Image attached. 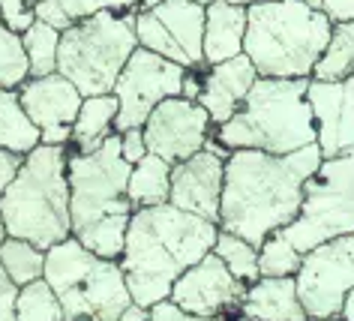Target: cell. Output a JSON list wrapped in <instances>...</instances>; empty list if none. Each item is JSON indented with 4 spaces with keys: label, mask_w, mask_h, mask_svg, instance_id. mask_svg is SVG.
<instances>
[{
    "label": "cell",
    "mask_w": 354,
    "mask_h": 321,
    "mask_svg": "<svg viewBox=\"0 0 354 321\" xmlns=\"http://www.w3.org/2000/svg\"><path fill=\"white\" fill-rule=\"evenodd\" d=\"M0 21L15 33H24L37 21V0H0Z\"/></svg>",
    "instance_id": "1f68e13d"
},
{
    "label": "cell",
    "mask_w": 354,
    "mask_h": 321,
    "mask_svg": "<svg viewBox=\"0 0 354 321\" xmlns=\"http://www.w3.org/2000/svg\"><path fill=\"white\" fill-rule=\"evenodd\" d=\"M15 297H19V285L0 267V321H15Z\"/></svg>",
    "instance_id": "d590c367"
},
{
    "label": "cell",
    "mask_w": 354,
    "mask_h": 321,
    "mask_svg": "<svg viewBox=\"0 0 354 321\" xmlns=\"http://www.w3.org/2000/svg\"><path fill=\"white\" fill-rule=\"evenodd\" d=\"M300 262H304V253H300L282 231H273V235L259 246L261 276H295L300 270Z\"/></svg>",
    "instance_id": "f546056e"
},
{
    "label": "cell",
    "mask_w": 354,
    "mask_h": 321,
    "mask_svg": "<svg viewBox=\"0 0 354 321\" xmlns=\"http://www.w3.org/2000/svg\"><path fill=\"white\" fill-rule=\"evenodd\" d=\"M205 19L207 6L196 0H165L153 10H136L138 46L187 69L201 66L205 64Z\"/></svg>",
    "instance_id": "8fae6325"
},
{
    "label": "cell",
    "mask_w": 354,
    "mask_h": 321,
    "mask_svg": "<svg viewBox=\"0 0 354 321\" xmlns=\"http://www.w3.org/2000/svg\"><path fill=\"white\" fill-rule=\"evenodd\" d=\"M246 6L232 0H210L205 19V64H223L243 55Z\"/></svg>",
    "instance_id": "ffe728a7"
},
{
    "label": "cell",
    "mask_w": 354,
    "mask_h": 321,
    "mask_svg": "<svg viewBox=\"0 0 354 321\" xmlns=\"http://www.w3.org/2000/svg\"><path fill=\"white\" fill-rule=\"evenodd\" d=\"M64 10L69 12V19H87V15H96L102 10H118V12H136L138 0H60Z\"/></svg>",
    "instance_id": "4dcf8cb0"
},
{
    "label": "cell",
    "mask_w": 354,
    "mask_h": 321,
    "mask_svg": "<svg viewBox=\"0 0 354 321\" xmlns=\"http://www.w3.org/2000/svg\"><path fill=\"white\" fill-rule=\"evenodd\" d=\"M75 321H93V318H87V315H84V318H75Z\"/></svg>",
    "instance_id": "7dc6e473"
},
{
    "label": "cell",
    "mask_w": 354,
    "mask_h": 321,
    "mask_svg": "<svg viewBox=\"0 0 354 321\" xmlns=\"http://www.w3.org/2000/svg\"><path fill=\"white\" fill-rule=\"evenodd\" d=\"M300 3H306V6H313V10H322V3H324V0H300Z\"/></svg>",
    "instance_id": "7bdbcfd3"
},
{
    "label": "cell",
    "mask_w": 354,
    "mask_h": 321,
    "mask_svg": "<svg viewBox=\"0 0 354 321\" xmlns=\"http://www.w3.org/2000/svg\"><path fill=\"white\" fill-rule=\"evenodd\" d=\"M214 253L225 262V267L232 270L234 279L250 285V282H255L261 276V270H259V246L250 244V240L241 237V235H232V231L219 228Z\"/></svg>",
    "instance_id": "83f0119b"
},
{
    "label": "cell",
    "mask_w": 354,
    "mask_h": 321,
    "mask_svg": "<svg viewBox=\"0 0 354 321\" xmlns=\"http://www.w3.org/2000/svg\"><path fill=\"white\" fill-rule=\"evenodd\" d=\"M219 222L177 208H136L123 240L120 267L138 306H153L171 294V285L216 246Z\"/></svg>",
    "instance_id": "7a4b0ae2"
},
{
    "label": "cell",
    "mask_w": 354,
    "mask_h": 321,
    "mask_svg": "<svg viewBox=\"0 0 354 321\" xmlns=\"http://www.w3.org/2000/svg\"><path fill=\"white\" fill-rule=\"evenodd\" d=\"M42 141L39 127L28 118L19 91L0 87V147L12 154H30Z\"/></svg>",
    "instance_id": "603a6c76"
},
{
    "label": "cell",
    "mask_w": 354,
    "mask_h": 321,
    "mask_svg": "<svg viewBox=\"0 0 354 321\" xmlns=\"http://www.w3.org/2000/svg\"><path fill=\"white\" fill-rule=\"evenodd\" d=\"M295 282L309 321L339 318L345 294L354 288V235L327 240L304 253Z\"/></svg>",
    "instance_id": "30bf717a"
},
{
    "label": "cell",
    "mask_w": 354,
    "mask_h": 321,
    "mask_svg": "<svg viewBox=\"0 0 354 321\" xmlns=\"http://www.w3.org/2000/svg\"><path fill=\"white\" fill-rule=\"evenodd\" d=\"M237 321H261V318H250V315H243V318H237Z\"/></svg>",
    "instance_id": "f6af8a7d"
},
{
    "label": "cell",
    "mask_w": 354,
    "mask_h": 321,
    "mask_svg": "<svg viewBox=\"0 0 354 321\" xmlns=\"http://www.w3.org/2000/svg\"><path fill=\"white\" fill-rule=\"evenodd\" d=\"M150 321H219V318H205V315H192V312L180 309L171 297L159 300L150 306Z\"/></svg>",
    "instance_id": "836d02e7"
},
{
    "label": "cell",
    "mask_w": 354,
    "mask_h": 321,
    "mask_svg": "<svg viewBox=\"0 0 354 321\" xmlns=\"http://www.w3.org/2000/svg\"><path fill=\"white\" fill-rule=\"evenodd\" d=\"M10 237V231H6V226H3V217H0V246H3V240Z\"/></svg>",
    "instance_id": "b9f144b4"
},
{
    "label": "cell",
    "mask_w": 354,
    "mask_h": 321,
    "mask_svg": "<svg viewBox=\"0 0 354 321\" xmlns=\"http://www.w3.org/2000/svg\"><path fill=\"white\" fill-rule=\"evenodd\" d=\"M336 321H342V318H336Z\"/></svg>",
    "instance_id": "c3c4849f"
},
{
    "label": "cell",
    "mask_w": 354,
    "mask_h": 321,
    "mask_svg": "<svg viewBox=\"0 0 354 321\" xmlns=\"http://www.w3.org/2000/svg\"><path fill=\"white\" fill-rule=\"evenodd\" d=\"M241 309L243 315L261 321H309L297 297L295 276H259L246 285Z\"/></svg>",
    "instance_id": "d6986e66"
},
{
    "label": "cell",
    "mask_w": 354,
    "mask_h": 321,
    "mask_svg": "<svg viewBox=\"0 0 354 321\" xmlns=\"http://www.w3.org/2000/svg\"><path fill=\"white\" fill-rule=\"evenodd\" d=\"M330 33L333 21L300 0L252 3L246 6L243 55L255 64L259 75L313 78Z\"/></svg>",
    "instance_id": "5b68a950"
},
{
    "label": "cell",
    "mask_w": 354,
    "mask_h": 321,
    "mask_svg": "<svg viewBox=\"0 0 354 321\" xmlns=\"http://www.w3.org/2000/svg\"><path fill=\"white\" fill-rule=\"evenodd\" d=\"M306 100L315 118L322 156L354 154V75L342 82L309 78Z\"/></svg>",
    "instance_id": "e0dca14e"
},
{
    "label": "cell",
    "mask_w": 354,
    "mask_h": 321,
    "mask_svg": "<svg viewBox=\"0 0 354 321\" xmlns=\"http://www.w3.org/2000/svg\"><path fill=\"white\" fill-rule=\"evenodd\" d=\"M243 294H246V282L234 279L225 262L210 249L201 262L192 264L187 273H180V279L171 285L168 297L180 309L192 312V315L223 321L228 312H243L241 309Z\"/></svg>",
    "instance_id": "5bb4252c"
},
{
    "label": "cell",
    "mask_w": 354,
    "mask_h": 321,
    "mask_svg": "<svg viewBox=\"0 0 354 321\" xmlns=\"http://www.w3.org/2000/svg\"><path fill=\"white\" fill-rule=\"evenodd\" d=\"M183 78H187V66L174 64L156 51L136 48L132 57L127 60L123 73L114 84V96L120 102L118 123L114 132L132 129V127H145L150 111L156 109L168 96H180L183 93Z\"/></svg>",
    "instance_id": "7c38bea8"
},
{
    "label": "cell",
    "mask_w": 354,
    "mask_h": 321,
    "mask_svg": "<svg viewBox=\"0 0 354 321\" xmlns=\"http://www.w3.org/2000/svg\"><path fill=\"white\" fill-rule=\"evenodd\" d=\"M30 78V60L24 51V39L21 33L10 30L0 21V87H19Z\"/></svg>",
    "instance_id": "f1b7e54d"
},
{
    "label": "cell",
    "mask_w": 354,
    "mask_h": 321,
    "mask_svg": "<svg viewBox=\"0 0 354 321\" xmlns=\"http://www.w3.org/2000/svg\"><path fill=\"white\" fill-rule=\"evenodd\" d=\"M159 3H165V0H138V10H153Z\"/></svg>",
    "instance_id": "60d3db41"
},
{
    "label": "cell",
    "mask_w": 354,
    "mask_h": 321,
    "mask_svg": "<svg viewBox=\"0 0 354 321\" xmlns=\"http://www.w3.org/2000/svg\"><path fill=\"white\" fill-rule=\"evenodd\" d=\"M136 48V12L102 10L73 21L60 33L57 73L84 96L111 93Z\"/></svg>",
    "instance_id": "ba28073f"
},
{
    "label": "cell",
    "mask_w": 354,
    "mask_h": 321,
    "mask_svg": "<svg viewBox=\"0 0 354 321\" xmlns=\"http://www.w3.org/2000/svg\"><path fill=\"white\" fill-rule=\"evenodd\" d=\"M214 129L216 123L201 102L187 100V96H168L150 111L145 123V138L150 154L174 165L205 150Z\"/></svg>",
    "instance_id": "4fadbf2b"
},
{
    "label": "cell",
    "mask_w": 354,
    "mask_h": 321,
    "mask_svg": "<svg viewBox=\"0 0 354 321\" xmlns=\"http://www.w3.org/2000/svg\"><path fill=\"white\" fill-rule=\"evenodd\" d=\"M118 321H150V309L147 306H138V303H132L129 309H123V315Z\"/></svg>",
    "instance_id": "f35d334b"
},
{
    "label": "cell",
    "mask_w": 354,
    "mask_h": 321,
    "mask_svg": "<svg viewBox=\"0 0 354 321\" xmlns=\"http://www.w3.org/2000/svg\"><path fill=\"white\" fill-rule=\"evenodd\" d=\"M0 217L10 237L51 249L73 235L69 217V150L66 145H39L24 154L12 183L0 195Z\"/></svg>",
    "instance_id": "277c9868"
},
{
    "label": "cell",
    "mask_w": 354,
    "mask_h": 321,
    "mask_svg": "<svg viewBox=\"0 0 354 321\" xmlns=\"http://www.w3.org/2000/svg\"><path fill=\"white\" fill-rule=\"evenodd\" d=\"M21 163H24L21 154H12V150H3V147H0V195H3V190L12 183V177L19 174Z\"/></svg>",
    "instance_id": "8d00e7d4"
},
{
    "label": "cell",
    "mask_w": 354,
    "mask_h": 321,
    "mask_svg": "<svg viewBox=\"0 0 354 321\" xmlns=\"http://www.w3.org/2000/svg\"><path fill=\"white\" fill-rule=\"evenodd\" d=\"M322 147L309 145L295 154L232 150L225 159L219 228L261 246L273 231H282L300 213L304 183L322 165Z\"/></svg>",
    "instance_id": "6da1fadb"
},
{
    "label": "cell",
    "mask_w": 354,
    "mask_h": 321,
    "mask_svg": "<svg viewBox=\"0 0 354 321\" xmlns=\"http://www.w3.org/2000/svg\"><path fill=\"white\" fill-rule=\"evenodd\" d=\"M132 165L123 159L120 136L111 132L91 154L69 150V217L73 235L102 258L120 262L136 204L129 201Z\"/></svg>",
    "instance_id": "3957f363"
},
{
    "label": "cell",
    "mask_w": 354,
    "mask_h": 321,
    "mask_svg": "<svg viewBox=\"0 0 354 321\" xmlns=\"http://www.w3.org/2000/svg\"><path fill=\"white\" fill-rule=\"evenodd\" d=\"M223 183H225V159L216 150H198L183 163L171 165V204L219 222L223 208Z\"/></svg>",
    "instance_id": "2e32d148"
},
{
    "label": "cell",
    "mask_w": 354,
    "mask_h": 321,
    "mask_svg": "<svg viewBox=\"0 0 354 321\" xmlns=\"http://www.w3.org/2000/svg\"><path fill=\"white\" fill-rule=\"evenodd\" d=\"M37 21H46L57 30H66L73 24V19H69V12L64 10L60 0H37Z\"/></svg>",
    "instance_id": "e575fe53"
},
{
    "label": "cell",
    "mask_w": 354,
    "mask_h": 321,
    "mask_svg": "<svg viewBox=\"0 0 354 321\" xmlns=\"http://www.w3.org/2000/svg\"><path fill=\"white\" fill-rule=\"evenodd\" d=\"M322 12H324L333 24L354 21V0H324V3H322Z\"/></svg>",
    "instance_id": "74e56055"
},
{
    "label": "cell",
    "mask_w": 354,
    "mask_h": 321,
    "mask_svg": "<svg viewBox=\"0 0 354 321\" xmlns=\"http://www.w3.org/2000/svg\"><path fill=\"white\" fill-rule=\"evenodd\" d=\"M196 3H205V6H207V3H210V0H196Z\"/></svg>",
    "instance_id": "bcb514c9"
},
{
    "label": "cell",
    "mask_w": 354,
    "mask_h": 321,
    "mask_svg": "<svg viewBox=\"0 0 354 321\" xmlns=\"http://www.w3.org/2000/svg\"><path fill=\"white\" fill-rule=\"evenodd\" d=\"M120 136V147H123V159L129 165H136L138 159H145L150 150H147V138H145V127H132V129H123L118 132Z\"/></svg>",
    "instance_id": "d6a6232c"
},
{
    "label": "cell",
    "mask_w": 354,
    "mask_h": 321,
    "mask_svg": "<svg viewBox=\"0 0 354 321\" xmlns=\"http://www.w3.org/2000/svg\"><path fill=\"white\" fill-rule=\"evenodd\" d=\"M127 195L136 208H153L171 199V163L156 154L138 159L129 172Z\"/></svg>",
    "instance_id": "7402d4cb"
},
{
    "label": "cell",
    "mask_w": 354,
    "mask_h": 321,
    "mask_svg": "<svg viewBox=\"0 0 354 321\" xmlns=\"http://www.w3.org/2000/svg\"><path fill=\"white\" fill-rule=\"evenodd\" d=\"M21 105L28 118L39 127L42 145H66L73 141V123L84 102V93L66 75L51 73L28 78L19 87Z\"/></svg>",
    "instance_id": "9a60e30c"
},
{
    "label": "cell",
    "mask_w": 354,
    "mask_h": 321,
    "mask_svg": "<svg viewBox=\"0 0 354 321\" xmlns=\"http://www.w3.org/2000/svg\"><path fill=\"white\" fill-rule=\"evenodd\" d=\"M232 3H241V6H252V3H268V0H232Z\"/></svg>",
    "instance_id": "ee69618b"
},
{
    "label": "cell",
    "mask_w": 354,
    "mask_h": 321,
    "mask_svg": "<svg viewBox=\"0 0 354 321\" xmlns=\"http://www.w3.org/2000/svg\"><path fill=\"white\" fill-rule=\"evenodd\" d=\"M118 111H120V102L114 93L84 96L82 109H78V118L73 123V141H69V147H73L75 154H91V150H96L114 132Z\"/></svg>",
    "instance_id": "44dd1931"
},
{
    "label": "cell",
    "mask_w": 354,
    "mask_h": 321,
    "mask_svg": "<svg viewBox=\"0 0 354 321\" xmlns=\"http://www.w3.org/2000/svg\"><path fill=\"white\" fill-rule=\"evenodd\" d=\"M259 69L246 55H237L232 60H223V64H210L201 73V93L198 102L207 109V114L214 118V123L232 120L237 111H241L243 100L250 96L252 84L259 82Z\"/></svg>",
    "instance_id": "ac0fdd59"
},
{
    "label": "cell",
    "mask_w": 354,
    "mask_h": 321,
    "mask_svg": "<svg viewBox=\"0 0 354 321\" xmlns=\"http://www.w3.org/2000/svg\"><path fill=\"white\" fill-rule=\"evenodd\" d=\"M342 321H354V288L345 294V303H342V312H339Z\"/></svg>",
    "instance_id": "ab89813d"
},
{
    "label": "cell",
    "mask_w": 354,
    "mask_h": 321,
    "mask_svg": "<svg viewBox=\"0 0 354 321\" xmlns=\"http://www.w3.org/2000/svg\"><path fill=\"white\" fill-rule=\"evenodd\" d=\"M354 75V21L333 24L330 42L318 57L313 78L318 82H342Z\"/></svg>",
    "instance_id": "cb8c5ba5"
},
{
    "label": "cell",
    "mask_w": 354,
    "mask_h": 321,
    "mask_svg": "<svg viewBox=\"0 0 354 321\" xmlns=\"http://www.w3.org/2000/svg\"><path fill=\"white\" fill-rule=\"evenodd\" d=\"M0 267L21 288V285L46 276V249L21 237H6L3 246H0Z\"/></svg>",
    "instance_id": "d4e9b609"
},
{
    "label": "cell",
    "mask_w": 354,
    "mask_h": 321,
    "mask_svg": "<svg viewBox=\"0 0 354 321\" xmlns=\"http://www.w3.org/2000/svg\"><path fill=\"white\" fill-rule=\"evenodd\" d=\"M15 321H66L60 297L46 282V276L19 288V297H15Z\"/></svg>",
    "instance_id": "484cf974"
},
{
    "label": "cell",
    "mask_w": 354,
    "mask_h": 321,
    "mask_svg": "<svg viewBox=\"0 0 354 321\" xmlns=\"http://www.w3.org/2000/svg\"><path fill=\"white\" fill-rule=\"evenodd\" d=\"M46 282L60 297L66 321H118L136 303L120 262L91 253L75 235L46 249Z\"/></svg>",
    "instance_id": "52a82bcc"
},
{
    "label": "cell",
    "mask_w": 354,
    "mask_h": 321,
    "mask_svg": "<svg viewBox=\"0 0 354 321\" xmlns=\"http://www.w3.org/2000/svg\"><path fill=\"white\" fill-rule=\"evenodd\" d=\"M309 78H268L261 75L232 120L219 123L214 136L228 150H268L295 154L318 145L315 118L306 100Z\"/></svg>",
    "instance_id": "8992f818"
},
{
    "label": "cell",
    "mask_w": 354,
    "mask_h": 321,
    "mask_svg": "<svg viewBox=\"0 0 354 321\" xmlns=\"http://www.w3.org/2000/svg\"><path fill=\"white\" fill-rule=\"evenodd\" d=\"M300 253L354 235V154L324 156L304 183L300 213L282 228Z\"/></svg>",
    "instance_id": "9c48e42d"
},
{
    "label": "cell",
    "mask_w": 354,
    "mask_h": 321,
    "mask_svg": "<svg viewBox=\"0 0 354 321\" xmlns=\"http://www.w3.org/2000/svg\"><path fill=\"white\" fill-rule=\"evenodd\" d=\"M60 33L57 28H51L46 21H33L28 30L21 33L24 51L30 60V75H51L57 73V55H60Z\"/></svg>",
    "instance_id": "4316f807"
}]
</instances>
